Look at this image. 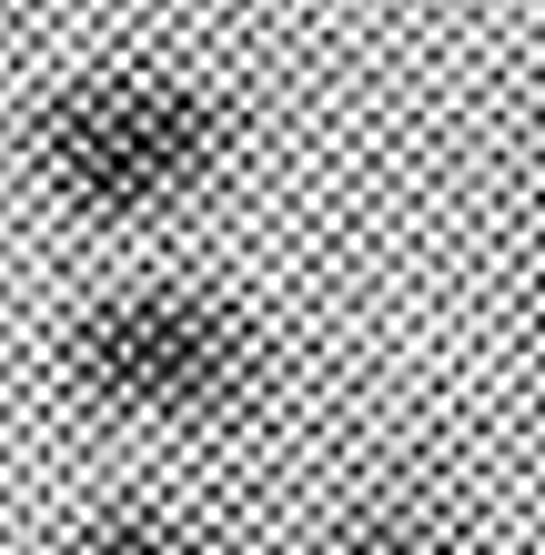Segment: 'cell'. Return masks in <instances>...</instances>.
I'll list each match as a JSON object with an SVG mask.
<instances>
[{
    "label": "cell",
    "instance_id": "obj_1",
    "mask_svg": "<svg viewBox=\"0 0 545 555\" xmlns=\"http://www.w3.org/2000/svg\"><path fill=\"white\" fill-rule=\"evenodd\" d=\"M233 162V112L182 72H81L72 91H51L30 121V182L51 192L72 222L102 233H142L172 222L182 203H203Z\"/></svg>",
    "mask_w": 545,
    "mask_h": 555
},
{
    "label": "cell",
    "instance_id": "obj_2",
    "mask_svg": "<svg viewBox=\"0 0 545 555\" xmlns=\"http://www.w3.org/2000/svg\"><path fill=\"white\" fill-rule=\"evenodd\" d=\"M61 374L112 424H233L273 384V344L203 283H112L61 323Z\"/></svg>",
    "mask_w": 545,
    "mask_h": 555
},
{
    "label": "cell",
    "instance_id": "obj_3",
    "mask_svg": "<svg viewBox=\"0 0 545 555\" xmlns=\"http://www.w3.org/2000/svg\"><path fill=\"white\" fill-rule=\"evenodd\" d=\"M51 555H203V535H192L172 505H102V515H81Z\"/></svg>",
    "mask_w": 545,
    "mask_h": 555
},
{
    "label": "cell",
    "instance_id": "obj_4",
    "mask_svg": "<svg viewBox=\"0 0 545 555\" xmlns=\"http://www.w3.org/2000/svg\"><path fill=\"white\" fill-rule=\"evenodd\" d=\"M324 555H434V526L425 505H364L324 535Z\"/></svg>",
    "mask_w": 545,
    "mask_h": 555
},
{
    "label": "cell",
    "instance_id": "obj_5",
    "mask_svg": "<svg viewBox=\"0 0 545 555\" xmlns=\"http://www.w3.org/2000/svg\"><path fill=\"white\" fill-rule=\"evenodd\" d=\"M11 11H21V0H0V21H11Z\"/></svg>",
    "mask_w": 545,
    "mask_h": 555
}]
</instances>
